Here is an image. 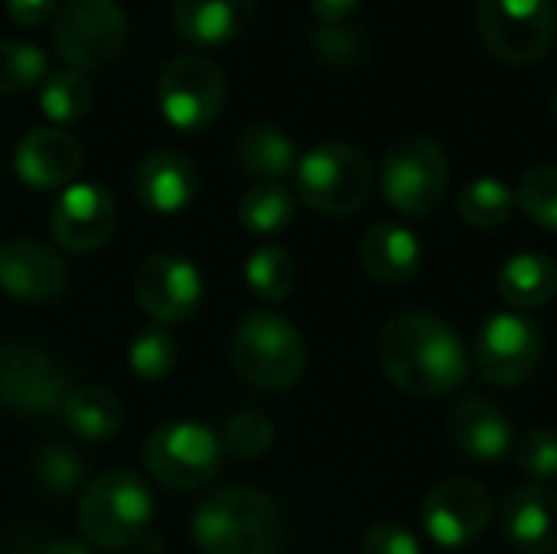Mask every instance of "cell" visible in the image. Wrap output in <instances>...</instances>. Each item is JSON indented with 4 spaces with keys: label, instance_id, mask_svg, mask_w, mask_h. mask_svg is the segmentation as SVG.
<instances>
[{
    "label": "cell",
    "instance_id": "obj_23",
    "mask_svg": "<svg viewBox=\"0 0 557 554\" xmlns=\"http://www.w3.org/2000/svg\"><path fill=\"white\" fill-rule=\"evenodd\" d=\"M499 294L516 310H539L557 294V264L542 251H519L499 271Z\"/></svg>",
    "mask_w": 557,
    "mask_h": 554
},
{
    "label": "cell",
    "instance_id": "obj_5",
    "mask_svg": "<svg viewBox=\"0 0 557 554\" xmlns=\"http://www.w3.org/2000/svg\"><path fill=\"white\" fill-rule=\"evenodd\" d=\"M375 189L372 163L352 144H320L297 163V193L300 199L323 216H352L359 212Z\"/></svg>",
    "mask_w": 557,
    "mask_h": 554
},
{
    "label": "cell",
    "instance_id": "obj_26",
    "mask_svg": "<svg viewBox=\"0 0 557 554\" xmlns=\"http://www.w3.org/2000/svg\"><path fill=\"white\" fill-rule=\"evenodd\" d=\"M512 206H516L512 189L496 176H480V180L467 183L457 196L460 219L473 229H483V232L499 229L512 216Z\"/></svg>",
    "mask_w": 557,
    "mask_h": 554
},
{
    "label": "cell",
    "instance_id": "obj_10",
    "mask_svg": "<svg viewBox=\"0 0 557 554\" xmlns=\"http://www.w3.org/2000/svg\"><path fill=\"white\" fill-rule=\"evenodd\" d=\"M127 39V16L114 0H65L52 16V42L69 69L111 62Z\"/></svg>",
    "mask_w": 557,
    "mask_h": 554
},
{
    "label": "cell",
    "instance_id": "obj_20",
    "mask_svg": "<svg viewBox=\"0 0 557 554\" xmlns=\"http://www.w3.org/2000/svg\"><path fill=\"white\" fill-rule=\"evenodd\" d=\"M258 0H173V26L193 46H225L255 20Z\"/></svg>",
    "mask_w": 557,
    "mask_h": 554
},
{
    "label": "cell",
    "instance_id": "obj_3",
    "mask_svg": "<svg viewBox=\"0 0 557 554\" xmlns=\"http://www.w3.org/2000/svg\"><path fill=\"white\" fill-rule=\"evenodd\" d=\"M232 362L238 376L268 392L290 389L307 369L304 333L281 313H248L232 333Z\"/></svg>",
    "mask_w": 557,
    "mask_h": 554
},
{
    "label": "cell",
    "instance_id": "obj_40",
    "mask_svg": "<svg viewBox=\"0 0 557 554\" xmlns=\"http://www.w3.org/2000/svg\"><path fill=\"white\" fill-rule=\"evenodd\" d=\"M42 554H91L88 549L75 545V542H59V545H49Z\"/></svg>",
    "mask_w": 557,
    "mask_h": 554
},
{
    "label": "cell",
    "instance_id": "obj_24",
    "mask_svg": "<svg viewBox=\"0 0 557 554\" xmlns=\"http://www.w3.org/2000/svg\"><path fill=\"white\" fill-rule=\"evenodd\" d=\"M62 418H65V428L72 434H78L82 441H108L121 431L124 408H121L117 395H111L108 389L82 385V389L69 392V398L62 405Z\"/></svg>",
    "mask_w": 557,
    "mask_h": 554
},
{
    "label": "cell",
    "instance_id": "obj_28",
    "mask_svg": "<svg viewBox=\"0 0 557 554\" xmlns=\"http://www.w3.org/2000/svg\"><path fill=\"white\" fill-rule=\"evenodd\" d=\"M39 108L55 124H75L91 108V82L78 69H59L46 78Z\"/></svg>",
    "mask_w": 557,
    "mask_h": 554
},
{
    "label": "cell",
    "instance_id": "obj_12",
    "mask_svg": "<svg viewBox=\"0 0 557 554\" xmlns=\"http://www.w3.org/2000/svg\"><path fill=\"white\" fill-rule=\"evenodd\" d=\"M476 369L496 389L522 385L542 362V330L519 313H493L476 336Z\"/></svg>",
    "mask_w": 557,
    "mask_h": 554
},
{
    "label": "cell",
    "instance_id": "obj_27",
    "mask_svg": "<svg viewBox=\"0 0 557 554\" xmlns=\"http://www.w3.org/2000/svg\"><path fill=\"white\" fill-rule=\"evenodd\" d=\"M238 219L251 235H277L294 219V196L281 183H258L242 196Z\"/></svg>",
    "mask_w": 557,
    "mask_h": 554
},
{
    "label": "cell",
    "instance_id": "obj_4",
    "mask_svg": "<svg viewBox=\"0 0 557 554\" xmlns=\"http://www.w3.org/2000/svg\"><path fill=\"white\" fill-rule=\"evenodd\" d=\"M153 522L150 490L127 470H108L78 500V526L98 549H131Z\"/></svg>",
    "mask_w": 557,
    "mask_h": 554
},
{
    "label": "cell",
    "instance_id": "obj_32",
    "mask_svg": "<svg viewBox=\"0 0 557 554\" xmlns=\"http://www.w3.org/2000/svg\"><path fill=\"white\" fill-rule=\"evenodd\" d=\"M46 75V52L20 42L0 39V95H16Z\"/></svg>",
    "mask_w": 557,
    "mask_h": 554
},
{
    "label": "cell",
    "instance_id": "obj_41",
    "mask_svg": "<svg viewBox=\"0 0 557 554\" xmlns=\"http://www.w3.org/2000/svg\"><path fill=\"white\" fill-rule=\"evenodd\" d=\"M552 111H555V118H557V91H555V98H552Z\"/></svg>",
    "mask_w": 557,
    "mask_h": 554
},
{
    "label": "cell",
    "instance_id": "obj_34",
    "mask_svg": "<svg viewBox=\"0 0 557 554\" xmlns=\"http://www.w3.org/2000/svg\"><path fill=\"white\" fill-rule=\"evenodd\" d=\"M85 473V460L69 444H46L36 454V480L52 496H69Z\"/></svg>",
    "mask_w": 557,
    "mask_h": 554
},
{
    "label": "cell",
    "instance_id": "obj_15",
    "mask_svg": "<svg viewBox=\"0 0 557 554\" xmlns=\"http://www.w3.org/2000/svg\"><path fill=\"white\" fill-rule=\"evenodd\" d=\"M114 222H117L114 196L104 186H98V183H75V186H69L55 199L52 216H49L52 238L62 248L78 251V255L101 248L111 238Z\"/></svg>",
    "mask_w": 557,
    "mask_h": 554
},
{
    "label": "cell",
    "instance_id": "obj_1",
    "mask_svg": "<svg viewBox=\"0 0 557 554\" xmlns=\"http://www.w3.org/2000/svg\"><path fill=\"white\" fill-rule=\"evenodd\" d=\"M375 353L388 382L414 398L450 395L470 369L463 340L428 310L395 313L382 327Z\"/></svg>",
    "mask_w": 557,
    "mask_h": 554
},
{
    "label": "cell",
    "instance_id": "obj_39",
    "mask_svg": "<svg viewBox=\"0 0 557 554\" xmlns=\"http://www.w3.org/2000/svg\"><path fill=\"white\" fill-rule=\"evenodd\" d=\"M310 7L323 23H343L359 7V0H310Z\"/></svg>",
    "mask_w": 557,
    "mask_h": 554
},
{
    "label": "cell",
    "instance_id": "obj_18",
    "mask_svg": "<svg viewBox=\"0 0 557 554\" xmlns=\"http://www.w3.org/2000/svg\"><path fill=\"white\" fill-rule=\"evenodd\" d=\"M16 176L33 189H55L72 183L82 167L78 140L62 127H36L16 147Z\"/></svg>",
    "mask_w": 557,
    "mask_h": 554
},
{
    "label": "cell",
    "instance_id": "obj_33",
    "mask_svg": "<svg viewBox=\"0 0 557 554\" xmlns=\"http://www.w3.org/2000/svg\"><path fill=\"white\" fill-rule=\"evenodd\" d=\"M219 444H222L225 454H232L238 460H255V457H264L271 451L274 428H271L268 415H261V411H242V415H235L225 424Z\"/></svg>",
    "mask_w": 557,
    "mask_h": 554
},
{
    "label": "cell",
    "instance_id": "obj_37",
    "mask_svg": "<svg viewBox=\"0 0 557 554\" xmlns=\"http://www.w3.org/2000/svg\"><path fill=\"white\" fill-rule=\"evenodd\" d=\"M362 554H421L418 539L398 522H379L366 532Z\"/></svg>",
    "mask_w": 557,
    "mask_h": 554
},
{
    "label": "cell",
    "instance_id": "obj_21",
    "mask_svg": "<svg viewBox=\"0 0 557 554\" xmlns=\"http://www.w3.org/2000/svg\"><path fill=\"white\" fill-rule=\"evenodd\" d=\"M134 189L147 209L173 216L193 202V196L199 189V176H196V167L189 163V157L173 153V150H157L140 160V167L134 173Z\"/></svg>",
    "mask_w": 557,
    "mask_h": 554
},
{
    "label": "cell",
    "instance_id": "obj_7",
    "mask_svg": "<svg viewBox=\"0 0 557 554\" xmlns=\"http://www.w3.org/2000/svg\"><path fill=\"white\" fill-rule=\"evenodd\" d=\"M450 186V160L444 147L424 134L401 137L382 160V193L405 216H428L441 206Z\"/></svg>",
    "mask_w": 557,
    "mask_h": 554
},
{
    "label": "cell",
    "instance_id": "obj_14",
    "mask_svg": "<svg viewBox=\"0 0 557 554\" xmlns=\"http://www.w3.org/2000/svg\"><path fill=\"white\" fill-rule=\"evenodd\" d=\"M134 294L144 313L157 327L186 323L202 300V278L199 271L176 255H153L137 268Z\"/></svg>",
    "mask_w": 557,
    "mask_h": 554
},
{
    "label": "cell",
    "instance_id": "obj_38",
    "mask_svg": "<svg viewBox=\"0 0 557 554\" xmlns=\"http://www.w3.org/2000/svg\"><path fill=\"white\" fill-rule=\"evenodd\" d=\"M55 10V0H7V13L16 26H42Z\"/></svg>",
    "mask_w": 557,
    "mask_h": 554
},
{
    "label": "cell",
    "instance_id": "obj_16",
    "mask_svg": "<svg viewBox=\"0 0 557 554\" xmlns=\"http://www.w3.org/2000/svg\"><path fill=\"white\" fill-rule=\"evenodd\" d=\"M0 287L29 304L55 300L69 287V268L59 251L36 238H10L0 245Z\"/></svg>",
    "mask_w": 557,
    "mask_h": 554
},
{
    "label": "cell",
    "instance_id": "obj_30",
    "mask_svg": "<svg viewBox=\"0 0 557 554\" xmlns=\"http://www.w3.org/2000/svg\"><path fill=\"white\" fill-rule=\"evenodd\" d=\"M516 199L529 216V222L557 232V163H539L525 170Z\"/></svg>",
    "mask_w": 557,
    "mask_h": 554
},
{
    "label": "cell",
    "instance_id": "obj_13",
    "mask_svg": "<svg viewBox=\"0 0 557 554\" xmlns=\"http://www.w3.org/2000/svg\"><path fill=\"white\" fill-rule=\"evenodd\" d=\"M493 519L490 490L480 480L454 477L437 483L421 506V526L441 549H467L473 545Z\"/></svg>",
    "mask_w": 557,
    "mask_h": 554
},
{
    "label": "cell",
    "instance_id": "obj_35",
    "mask_svg": "<svg viewBox=\"0 0 557 554\" xmlns=\"http://www.w3.org/2000/svg\"><path fill=\"white\" fill-rule=\"evenodd\" d=\"M516 460L522 473H529L535 483H552L557 480V431L552 428H535L522 438L516 447Z\"/></svg>",
    "mask_w": 557,
    "mask_h": 554
},
{
    "label": "cell",
    "instance_id": "obj_17",
    "mask_svg": "<svg viewBox=\"0 0 557 554\" xmlns=\"http://www.w3.org/2000/svg\"><path fill=\"white\" fill-rule=\"evenodd\" d=\"M503 535L522 554H557V493L529 483L503 503Z\"/></svg>",
    "mask_w": 557,
    "mask_h": 554
},
{
    "label": "cell",
    "instance_id": "obj_11",
    "mask_svg": "<svg viewBox=\"0 0 557 554\" xmlns=\"http://www.w3.org/2000/svg\"><path fill=\"white\" fill-rule=\"evenodd\" d=\"M157 104L173 127L202 131L225 104V75L206 56H180L160 75Z\"/></svg>",
    "mask_w": 557,
    "mask_h": 554
},
{
    "label": "cell",
    "instance_id": "obj_8",
    "mask_svg": "<svg viewBox=\"0 0 557 554\" xmlns=\"http://www.w3.org/2000/svg\"><path fill=\"white\" fill-rule=\"evenodd\" d=\"M476 26L496 59L529 65L555 42V0H476Z\"/></svg>",
    "mask_w": 557,
    "mask_h": 554
},
{
    "label": "cell",
    "instance_id": "obj_22",
    "mask_svg": "<svg viewBox=\"0 0 557 554\" xmlns=\"http://www.w3.org/2000/svg\"><path fill=\"white\" fill-rule=\"evenodd\" d=\"M359 261L362 271L375 284H405L418 274L421 268V245L411 229L398 222H375L359 245Z\"/></svg>",
    "mask_w": 557,
    "mask_h": 554
},
{
    "label": "cell",
    "instance_id": "obj_2",
    "mask_svg": "<svg viewBox=\"0 0 557 554\" xmlns=\"http://www.w3.org/2000/svg\"><path fill=\"white\" fill-rule=\"evenodd\" d=\"M193 539L206 554H277L287 539V519L268 493L225 487L196 509Z\"/></svg>",
    "mask_w": 557,
    "mask_h": 554
},
{
    "label": "cell",
    "instance_id": "obj_36",
    "mask_svg": "<svg viewBox=\"0 0 557 554\" xmlns=\"http://www.w3.org/2000/svg\"><path fill=\"white\" fill-rule=\"evenodd\" d=\"M313 49H317V56L323 62L346 69V65H356L362 59L366 42H362V36L356 29L339 26V23H326V26H320L313 33Z\"/></svg>",
    "mask_w": 557,
    "mask_h": 554
},
{
    "label": "cell",
    "instance_id": "obj_9",
    "mask_svg": "<svg viewBox=\"0 0 557 554\" xmlns=\"http://www.w3.org/2000/svg\"><path fill=\"white\" fill-rule=\"evenodd\" d=\"M69 392V372L46 349L29 343L0 346V408L26 418H49L62 411Z\"/></svg>",
    "mask_w": 557,
    "mask_h": 554
},
{
    "label": "cell",
    "instance_id": "obj_31",
    "mask_svg": "<svg viewBox=\"0 0 557 554\" xmlns=\"http://www.w3.org/2000/svg\"><path fill=\"white\" fill-rule=\"evenodd\" d=\"M176 340L163 330V327H153V330H144L137 333V340L131 343L127 349V362L131 369L147 379V382H157V379H166L176 366Z\"/></svg>",
    "mask_w": 557,
    "mask_h": 554
},
{
    "label": "cell",
    "instance_id": "obj_25",
    "mask_svg": "<svg viewBox=\"0 0 557 554\" xmlns=\"http://www.w3.org/2000/svg\"><path fill=\"white\" fill-rule=\"evenodd\" d=\"M238 163L245 173L268 180V183H277L297 163L294 140L271 124H248L238 134Z\"/></svg>",
    "mask_w": 557,
    "mask_h": 554
},
{
    "label": "cell",
    "instance_id": "obj_19",
    "mask_svg": "<svg viewBox=\"0 0 557 554\" xmlns=\"http://www.w3.org/2000/svg\"><path fill=\"white\" fill-rule=\"evenodd\" d=\"M447 434H450V444L476 464L499 460L512 447L509 418L503 415V408H496L486 398H463L450 411Z\"/></svg>",
    "mask_w": 557,
    "mask_h": 554
},
{
    "label": "cell",
    "instance_id": "obj_29",
    "mask_svg": "<svg viewBox=\"0 0 557 554\" xmlns=\"http://www.w3.org/2000/svg\"><path fill=\"white\" fill-rule=\"evenodd\" d=\"M245 281L261 300H284L290 297L297 284V264L294 255L281 245H261L248 264H245Z\"/></svg>",
    "mask_w": 557,
    "mask_h": 554
},
{
    "label": "cell",
    "instance_id": "obj_6",
    "mask_svg": "<svg viewBox=\"0 0 557 554\" xmlns=\"http://www.w3.org/2000/svg\"><path fill=\"white\" fill-rule=\"evenodd\" d=\"M222 444L219 438L196 421H166L153 428L144 441V467L147 473L176 493H193L209 487L222 470Z\"/></svg>",
    "mask_w": 557,
    "mask_h": 554
}]
</instances>
